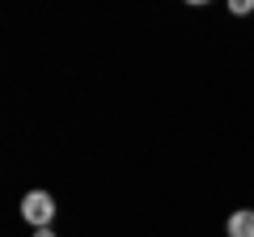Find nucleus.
<instances>
[{
  "label": "nucleus",
  "mask_w": 254,
  "mask_h": 237,
  "mask_svg": "<svg viewBox=\"0 0 254 237\" xmlns=\"http://www.w3.org/2000/svg\"><path fill=\"white\" fill-rule=\"evenodd\" d=\"M55 212H60V203H55L47 191H30L26 199H21V220L34 225V229H51Z\"/></svg>",
  "instance_id": "nucleus-1"
},
{
  "label": "nucleus",
  "mask_w": 254,
  "mask_h": 237,
  "mask_svg": "<svg viewBox=\"0 0 254 237\" xmlns=\"http://www.w3.org/2000/svg\"><path fill=\"white\" fill-rule=\"evenodd\" d=\"M225 229H229V237H254V208H242V212H233Z\"/></svg>",
  "instance_id": "nucleus-2"
},
{
  "label": "nucleus",
  "mask_w": 254,
  "mask_h": 237,
  "mask_svg": "<svg viewBox=\"0 0 254 237\" xmlns=\"http://www.w3.org/2000/svg\"><path fill=\"white\" fill-rule=\"evenodd\" d=\"M229 13H237V17H246V13H254L250 0H229Z\"/></svg>",
  "instance_id": "nucleus-3"
},
{
  "label": "nucleus",
  "mask_w": 254,
  "mask_h": 237,
  "mask_svg": "<svg viewBox=\"0 0 254 237\" xmlns=\"http://www.w3.org/2000/svg\"><path fill=\"white\" fill-rule=\"evenodd\" d=\"M34 237H55V233H51V229H34Z\"/></svg>",
  "instance_id": "nucleus-4"
}]
</instances>
